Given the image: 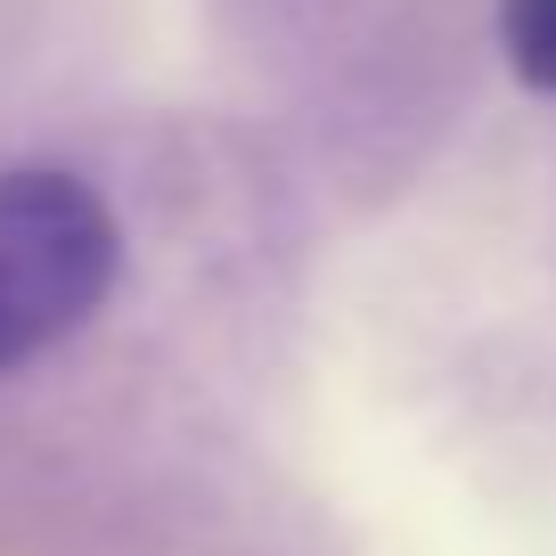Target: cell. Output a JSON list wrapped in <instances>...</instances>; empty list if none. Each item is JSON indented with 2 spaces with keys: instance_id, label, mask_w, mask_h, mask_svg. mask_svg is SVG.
Masks as SVG:
<instances>
[{
  "instance_id": "cell-1",
  "label": "cell",
  "mask_w": 556,
  "mask_h": 556,
  "mask_svg": "<svg viewBox=\"0 0 556 556\" xmlns=\"http://www.w3.org/2000/svg\"><path fill=\"white\" fill-rule=\"evenodd\" d=\"M123 222L66 164H0V377L115 303Z\"/></svg>"
},
{
  "instance_id": "cell-2",
  "label": "cell",
  "mask_w": 556,
  "mask_h": 556,
  "mask_svg": "<svg viewBox=\"0 0 556 556\" xmlns=\"http://www.w3.org/2000/svg\"><path fill=\"white\" fill-rule=\"evenodd\" d=\"M500 58L523 90L556 99V0H500Z\"/></svg>"
}]
</instances>
